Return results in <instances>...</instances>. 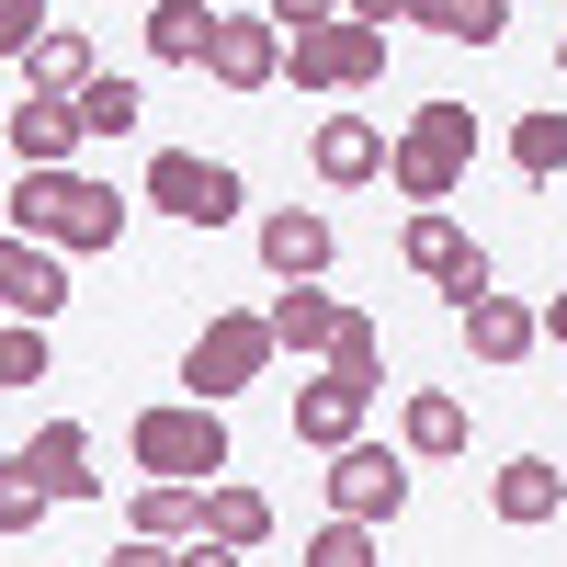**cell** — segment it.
<instances>
[{
	"mask_svg": "<svg viewBox=\"0 0 567 567\" xmlns=\"http://www.w3.org/2000/svg\"><path fill=\"white\" fill-rule=\"evenodd\" d=\"M125 216H136V205L114 194L103 171H23V182H12V227H23V239H45V250H69V261L114 250Z\"/></svg>",
	"mask_w": 567,
	"mask_h": 567,
	"instance_id": "6da1fadb",
	"label": "cell"
},
{
	"mask_svg": "<svg viewBox=\"0 0 567 567\" xmlns=\"http://www.w3.org/2000/svg\"><path fill=\"white\" fill-rule=\"evenodd\" d=\"M125 454H136V477L216 488L239 443H227V409H205V398H159V409H136V420H125Z\"/></svg>",
	"mask_w": 567,
	"mask_h": 567,
	"instance_id": "7a4b0ae2",
	"label": "cell"
},
{
	"mask_svg": "<svg viewBox=\"0 0 567 567\" xmlns=\"http://www.w3.org/2000/svg\"><path fill=\"white\" fill-rule=\"evenodd\" d=\"M465 159H477V114L465 103H420L398 136H386V182L409 194V216H432V205H454V182H465Z\"/></svg>",
	"mask_w": 567,
	"mask_h": 567,
	"instance_id": "3957f363",
	"label": "cell"
},
{
	"mask_svg": "<svg viewBox=\"0 0 567 567\" xmlns=\"http://www.w3.org/2000/svg\"><path fill=\"white\" fill-rule=\"evenodd\" d=\"M261 374H272V318L261 307H216L194 329V352H182V386H194L205 409H227L239 386H261Z\"/></svg>",
	"mask_w": 567,
	"mask_h": 567,
	"instance_id": "277c9868",
	"label": "cell"
},
{
	"mask_svg": "<svg viewBox=\"0 0 567 567\" xmlns=\"http://www.w3.org/2000/svg\"><path fill=\"white\" fill-rule=\"evenodd\" d=\"M284 80H296V91H374V80H386V23H318V34H296V45H284Z\"/></svg>",
	"mask_w": 567,
	"mask_h": 567,
	"instance_id": "5b68a950",
	"label": "cell"
},
{
	"mask_svg": "<svg viewBox=\"0 0 567 567\" xmlns=\"http://www.w3.org/2000/svg\"><path fill=\"white\" fill-rule=\"evenodd\" d=\"M148 205L182 216V227H227V216L250 205V182L227 171V159H205V148H159L148 159Z\"/></svg>",
	"mask_w": 567,
	"mask_h": 567,
	"instance_id": "8992f818",
	"label": "cell"
},
{
	"mask_svg": "<svg viewBox=\"0 0 567 567\" xmlns=\"http://www.w3.org/2000/svg\"><path fill=\"white\" fill-rule=\"evenodd\" d=\"M398 261H409L420 284H443V296H454V307H477V296H499V272H488V250H477V239H465V227H454L443 205L398 227Z\"/></svg>",
	"mask_w": 567,
	"mask_h": 567,
	"instance_id": "52a82bcc",
	"label": "cell"
},
{
	"mask_svg": "<svg viewBox=\"0 0 567 567\" xmlns=\"http://www.w3.org/2000/svg\"><path fill=\"white\" fill-rule=\"evenodd\" d=\"M409 511V454H386V443H341L329 454V523H374L386 534Z\"/></svg>",
	"mask_w": 567,
	"mask_h": 567,
	"instance_id": "ba28073f",
	"label": "cell"
},
{
	"mask_svg": "<svg viewBox=\"0 0 567 567\" xmlns=\"http://www.w3.org/2000/svg\"><path fill=\"white\" fill-rule=\"evenodd\" d=\"M69 307V250H45V239H23V227H0V318H58Z\"/></svg>",
	"mask_w": 567,
	"mask_h": 567,
	"instance_id": "9c48e42d",
	"label": "cell"
},
{
	"mask_svg": "<svg viewBox=\"0 0 567 567\" xmlns=\"http://www.w3.org/2000/svg\"><path fill=\"white\" fill-rule=\"evenodd\" d=\"M329 261H341V227H329L318 205H272L261 216V272L272 284H318Z\"/></svg>",
	"mask_w": 567,
	"mask_h": 567,
	"instance_id": "30bf717a",
	"label": "cell"
},
{
	"mask_svg": "<svg viewBox=\"0 0 567 567\" xmlns=\"http://www.w3.org/2000/svg\"><path fill=\"white\" fill-rule=\"evenodd\" d=\"M0 136H12L23 171H80V148H91V136H80V103H58V91H23Z\"/></svg>",
	"mask_w": 567,
	"mask_h": 567,
	"instance_id": "8fae6325",
	"label": "cell"
},
{
	"mask_svg": "<svg viewBox=\"0 0 567 567\" xmlns=\"http://www.w3.org/2000/svg\"><path fill=\"white\" fill-rule=\"evenodd\" d=\"M205 80H216V91H272V80H284V34H272L261 12H227L216 45H205Z\"/></svg>",
	"mask_w": 567,
	"mask_h": 567,
	"instance_id": "7c38bea8",
	"label": "cell"
},
{
	"mask_svg": "<svg viewBox=\"0 0 567 567\" xmlns=\"http://www.w3.org/2000/svg\"><path fill=\"white\" fill-rule=\"evenodd\" d=\"M454 329H465V352H477V363H534L545 352V318L523 307V296H477V307H454Z\"/></svg>",
	"mask_w": 567,
	"mask_h": 567,
	"instance_id": "4fadbf2b",
	"label": "cell"
},
{
	"mask_svg": "<svg viewBox=\"0 0 567 567\" xmlns=\"http://www.w3.org/2000/svg\"><path fill=\"white\" fill-rule=\"evenodd\" d=\"M307 159H318V182H329V194H352V182H374V171H386V125H374V114H318Z\"/></svg>",
	"mask_w": 567,
	"mask_h": 567,
	"instance_id": "5bb4252c",
	"label": "cell"
},
{
	"mask_svg": "<svg viewBox=\"0 0 567 567\" xmlns=\"http://www.w3.org/2000/svg\"><path fill=\"white\" fill-rule=\"evenodd\" d=\"M272 318V352H296V363H329V352H341V296H318V284H284V296L261 307Z\"/></svg>",
	"mask_w": 567,
	"mask_h": 567,
	"instance_id": "9a60e30c",
	"label": "cell"
},
{
	"mask_svg": "<svg viewBox=\"0 0 567 567\" xmlns=\"http://www.w3.org/2000/svg\"><path fill=\"white\" fill-rule=\"evenodd\" d=\"M23 477L45 488V499H103V477H91V432H80V420H45V432L23 443Z\"/></svg>",
	"mask_w": 567,
	"mask_h": 567,
	"instance_id": "2e32d148",
	"label": "cell"
},
{
	"mask_svg": "<svg viewBox=\"0 0 567 567\" xmlns=\"http://www.w3.org/2000/svg\"><path fill=\"white\" fill-rule=\"evenodd\" d=\"M363 409H374V398H363V386H341V374L318 363V386H296V443H307V454L363 443Z\"/></svg>",
	"mask_w": 567,
	"mask_h": 567,
	"instance_id": "e0dca14e",
	"label": "cell"
},
{
	"mask_svg": "<svg viewBox=\"0 0 567 567\" xmlns=\"http://www.w3.org/2000/svg\"><path fill=\"white\" fill-rule=\"evenodd\" d=\"M488 511H499L511 534H534V523H556V511H567V477H556L545 454H511L499 477H488Z\"/></svg>",
	"mask_w": 567,
	"mask_h": 567,
	"instance_id": "ac0fdd59",
	"label": "cell"
},
{
	"mask_svg": "<svg viewBox=\"0 0 567 567\" xmlns=\"http://www.w3.org/2000/svg\"><path fill=\"white\" fill-rule=\"evenodd\" d=\"M125 534H148V545H194V534H205V488H182V477H136Z\"/></svg>",
	"mask_w": 567,
	"mask_h": 567,
	"instance_id": "d6986e66",
	"label": "cell"
},
{
	"mask_svg": "<svg viewBox=\"0 0 567 567\" xmlns=\"http://www.w3.org/2000/svg\"><path fill=\"white\" fill-rule=\"evenodd\" d=\"M398 454H409V465L465 454V398H454V386H420V398L398 409Z\"/></svg>",
	"mask_w": 567,
	"mask_h": 567,
	"instance_id": "ffe728a7",
	"label": "cell"
},
{
	"mask_svg": "<svg viewBox=\"0 0 567 567\" xmlns=\"http://www.w3.org/2000/svg\"><path fill=\"white\" fill-rule=\"evenodd\" d=\"M216 23H227L216 0H159V12L136 23V34H148V58H159V69H205V45H216Z\"/></svg>",
	"mask_w": 567,
	"mask_h": 567,
	"instance_id": "44dd1931",
	"label": "cell"
},
{
	"mask_svg": "<svg viewBox=\"0 0 567 567\" xmlns=\"http://www.w3.org/2000/svg\"><path fill=\"white\" fill-rule=\"evenodd\" d=\"M205 545H227V556L272 545V499H261V488H239V477H216V488H205Z\"/></svg>",
	"mask_w": 567,
	"mask_h": 567,
	"instance_id": "7402d4cb",
	"label": "cell"
},
{
	"mask_svg": "<svg viewBox=\"0 0 567 567\" xmlns=\"http://www.w3.org/2000/svg\"><path fill=\"white\" fill-rule=\"evenodd\" d=\"M398 23L443 34V45H499V34H511V0H409Z\"/></svg>",
	"mask_w": 567,
	"mask_h": 567,
	"instance_id": "603a6c76",
	"label": "cell"
},
{
	"mask_svg": "<svg viewBox=\"0 0 567 567\" xmlns=\"http://www.w3.org/2000/svg\"><path fill=\"white\" fill-rule=\"evenodd\" d=\"M91 80H103V58H91V34H69V23L45 34L34 58H23V91H58V103H80Z\"/></svg>",
	"mask_w": 567,
	"mask_h": 567,
	"instance_id": "cb8c5ba5",
	"label": "cell"
},
{
	"mask_svg": "<svg viewBox=\"0 0 567 567\" xmlns=\"http://www.w3.org/2000/svg\"><path fill=\"white\" fill-rule=\"evenodd\" d=\"M136 125H148V91H136V80L103 69V80L80 91V136H136Z\"/></svg>",
	"mask_w": 567,
	"mask_h": 567,
	"instance_id": "d4e9b609",
	"label": "cell"
},
{
	"mask_svg": "<svg viewBox=\"0 0 567 567\" xmlns=\"http://www.w3.org/2000/svg\"><path fill=\"white\" fill-rule=\"evenodd\" d=\"M511 171H523V182H556V171H567V114H511Z\"/></svg>",
	"mask_w": 567,
	"mask_h": 567,
	"instance_id": "484cf974",
	"label": "cell"
},
{
	"mask_svg": "<svg viewBox=\"0 0 567 567\" xmlns=\"http://www.w3.org/2000/svg\"><path fill=\"white\" fill-rule=\"evenodd\" d=\"M329 374H341V386H363V398H374V386H386V329H374L363 307L341 318V352H329Z\"/></svg>",
	"mask_w": 567,
	"mask_h": 567,
	"instance_id": "4316f807",
	"label": "cell"
},
{
	"mask_svg": "<svg viewBox=\"0 0 567 567\" xmlns=\"http://www.w3.org/2000/svg\"><path fill=\"white\" fill-rule=\"evenodd\" d=\"M296 567H386V545H374V523H318L296 545Z\"/></svg>",
	"mask_w": 567,
	"mask_h": 567,
	"instance_id": "83f0119b",
	"label": "cell"
},
{
	"mask_svg": "<svg viewBox=\"0 0 567 567\" xmlns=\"http://www.w3.org/2000/svg\"><path fill=\"white\" fill-rule=\"evenodd\" d=\"M23 386H45V329L0 318V398H23Z\"/></svg>",
	"mask_w": 567,
	"mask_h": 567,
	"instance_id": "f1b7e54d",
	"label": "cell"
},
{
	"mask_svg": "<svg viewBox=\"0 0 567 567\" xmlns=\"http://www.w3.org/2000/svg\"><path fill=\"white\" fill-rule=\"evenodd\" d=\"M45 511H58V499H45V488L23 477V454H0V534H34Z\"/></svg>",
	"mask_w": 567,
	"mask_h": 567,
	"instance_id": "f546056e",
	"label": "cell"
},
{
	"mask_svg": "<svg viewBox=\"0 0 567 567\" xmlns=\"http://www.w3.org/2000/svg\"><path fill=\"white\" fill-rule=\"evenodd\" d=\"M45 34H58V12H45V0H0V58H12V69L34 58Z\"/></svg>",
	"mask_w": 567,
	"mask_h": 567,
	"instance_id": "4dcf8cb0",
	"label": "cell"
},
{
	"mask_svg": "<svg viewBox=\"0 0 567 567\" xmlns=\"http://www.w3.org/2000/svg\"><path fill=\"white\" fill-rule=\"evenodd\" d=\"M261 23L296 45V34H318V23H341V0H261Z\"/></svg>",
	"mask_w": 567,
	"mask_h": 567,
	"instance_id": "1f68e13d",
	"label": "cell"
},
{
	"mask_svg": "<svg viewBox=\"0 0 567 567\" xmlns=\"http://www.w3.org/2000/svg\"><path fill=\"white\" fill-rule=\"evenodd\" d=\"M103 567H182V545H148V534H125V545H114Z\"/></svg>",
	"mask_w": 567,
	"mask_h": 567,
	"instance_id": "d6a6232c",
	"label": "cell"
},
{
	"mask_svg": "<svg viewBox=\"0 0 567 567\" xmlns=\"http://www.w3.org/2000/svg\"><path fill=\"white\" fill-rule=\"evenodd\" d=\"M182 567H239V556H227V545H205V534H194V545H182Z\"/></svg>",
	"mask_w": 567,
	"mask_h": 567,
	"instance_id": "836d02e7",
	"label": "cell"
},
{
	"mask_svg": "<svg viewBox=\"0 0 567 567\" xmlns=\"http://www.w3.org/2000/svg\"><path fill=\"white\" fill-rule=\"evenodd\" d=\"M534 318H545V341H556V352H567V296H545V307H534Z\"/></svg>",
	"mask_w": 567,
	"mask_h": 567,
	"instance_id": "e575fe53",
	"label": "cell"
},
{
	"mask_svg": "<svg viewBox=\"0 0 567 567\" xmlns=\"http://www.w3.org/2000/svg\"><path fill=\"white\" fill-rule=\"evenodd\" d=\"M556 80H567V34H556Z\"/></svg>",
	"mask_w": 567,
	"mask_h": 567,
	"instance_id": "d590c367",
	"label": "cell"
},
{
	"mask_svg": "<svg viewBox=\"0 0 567 567\" xmlns=\"http://www.w3.org/2000/svg\"><path fill=\"white\" fill-rule=\"evenodd\" d=\"M0 125H12V103H0Z\"/></svg>",
	"mask_w": 567,
	"mask_h": 567,
	"instance_id": "8d00e7d4",
	"label": "cell"
}]
</instances>
